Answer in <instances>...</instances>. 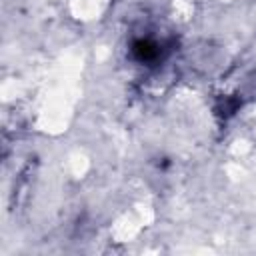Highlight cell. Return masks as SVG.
<instances>
[{
  "label": "cell",
  "instance_id": "6da1fadb",
  "mask_svg": "<svg viewBox=\"0 0 256 256\" xmlns=\"http://www.w3.org/2000/svg\"><path fill=\"white\" fill-rule=\"evenodd\" d=\"M132 52L134 56L140 60V62H152L158 58L160 50H158V44H154L152 40H136L132 44Z\"/></svg>",
  "mask_w": 256,
  "mask_h": 256
}]
</instances>
